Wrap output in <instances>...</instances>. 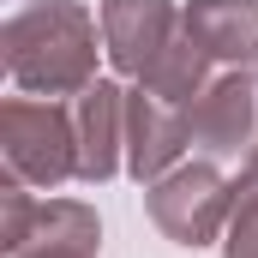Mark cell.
Segmentation results:
<instances>
[{
	"label": "cell",
	"instance_id": "1",
	"mask_svg": "<svg viewBox=\"0 0 258 258\" xmlns=\"http://www.w3.org/2000/svg\"><path fill=\"white\" fill-rule=\"evenodd\" d=\"M0 60L30 96H78L96 84V18L84 0H30L6 18Z\"/></svg>",
	"mask_w": 258,
	"mask_h": 258
},
{
	"label": "cell",
	"instance_id": "2",
	"mask_svg": "<svg viewBox=\"0 0 258 258\" xmlns=\"http://www.w3.org/2000/svg\"><path fill=\"white\" fill-rule=\"evenodd\" d=\"M0 156L6 174H18L24 186H66L78 180V120L72 108L30 102V96H6L0 102Z\"/></svg>",
	"mask_w": 258,
	"mask_h": 258
},
{
	"label": "cell",
	"instance_id": "3",
	"mask_svg": "<svg viewBox=\"0 0 258 258\" xmlns=\"http://www.w3.org/2000/svg\"><path fill=\"white\" fill-rule=\"evenodd\" d=\"M144 204H150V222L174 240V246H210L228 234V216H234V180L216 168V156L204 162H180L168 168L162 180L144 186Z\"/></svg>",
	"mask_w": 258,
	"mask_h": 258
},
{
	"label": "cell",
	"instance_id": "4",
	"mask_svg": "<svg viewBox=\"0 0 258 258\" xmlns=\"http://www.w3.org/2000/svg\"><path fill=\"white\" fill-rule=\"evenodd\" d=\"M186 126H192V144L204 156H240V150H252L258 138V84L246 78V66H234V72H222V78H210L204 90H198L192 102H186Z\"/></svg>",
	"mask_w": 258,
	"mask_h": 258
},
{
	"label": "cell",
	"instance_id": "5",
	"mask_svg": "<svg viewBox=\"0 0 258 258\" xmlns=\"http://www.w3.org/2000/svg\"><path fill=\"white\" fill-rule=\"evenodd\" d=\"M174 36H180L174 0H102V54L114 60V72L144 78Z\"/></svg>",
	"mask_w": 258,
	"mask_h": 258
},
{
	"label": "cell",
	"instance_id": "6",
	"mask_svg": "<svg viewBox=\"0 0 258 258\" xmlns=\"http://www.w3.org/2000/svg\"><path fill=\"white\" fill-rule=\"evenodd\" d=\"M186 144H192L186 108H174V102L150 96L144 84L126 90V174H132V180H144V186H150V180H162L168 168H180Z\"/></svg>",
	"mask_w": 258,
	"mask_h": 258
},
{
	"label": "cell",
	"instance_id": "7",
	"mask_svg": "<svg viewBox=\"0 0 258 258\" xmlns=\"http://www.w3.org/2000/svg\"><path fill=\"white\" fill-rule=\"evenodd\" d=\"M78 180L84 186H102L126 168V90L96 78L90 90H78Z\"/></svg>",
	"mask_w": 258,
	"mask_h": 258
},
{
	"label": "cell",
	"instance_id": "8",
	"mask_svg": "<svg viewBox=\"0 0 258 258\" xmlns=\"http://www.w3.org/2000/svg\"><path fill=\"white\" fill-rule=\"evenodd\" d=\"M180 24L210 60L252 66L258 60V0H186Z\"/></svg>",
	"mask_w": 258,
	"mask_h": 258
},
{
	"label": "cell",
	"instance_id": "9",
	"mask_svg": "<svg viewBox=\"0 0 258 258\" xmlns=\"http://www.w3.org/2000/svg\"><path fill=\"white\" fill-rule=\"evenodd\" d=\"M96 252H102V222H96V210L78 204V198H48V204L36 210L30 240L12 258H96Z\"/></svg>",
	"mask_w": 258,
	"mask_h": 258
},
{
	"label": "cell",
	"instance_id": "10",
	"mask_svg": "<svg viewBox=\"0 0 258 258\" xmlns=\"http://www.w3.org/2000/svg\"><path fill=\"white\" fill-rule=\"evenodd\" d=\"M138 84H144L150 96H162V102L186 108V102H192L198 90L210 84V54L198 48V42H192V30L180 24V36H174V42H168V48L156 54V66H150V72H144Z\"/></svg>",
	"mask_w": 258,
	"mask_h": 258
},
{
	"label": "cell",
	"instance_id": "11",
	"mask_svg": "<svg viewBox=\"0 0 258 258\" xmlns=\"http://www.w3.org/2000/svg\"><path fill=\"white\" fill-rule=\"evenodd\" d=\"M222 258H258V144L246 150V168L234 180V216L222 234Z\"/></svg>",
	"mask_w": 258,
	"mask_h": 258
},
{
	"label": "cell",
	"instance_id": "12",
	"mask_svg": "<svg viewBox=\"0 0 258 258\" xmlns=\"http://www.w3.org/2000/svg\"><path fill=\"white\" fill-rule=\"evenodd\" d=\"M36 198H30V186L18 180V174H6L0 180V252L12 258L24 240H30V228H36Z\"/></svg>",
	"mask_w": 258,
	"mask_h": 258
}]
</instances>
